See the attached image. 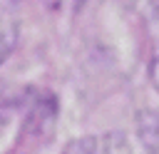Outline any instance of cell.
I'll return each mask as SVG.
<instances>
[{
	"label": "cell",
	"instance_id": "obj_1",
	"mask_svg": "<svg viewBox=\"0 0 159 154\" xmlns=\"http://www.w3.org/2000/svg\"><path fill=\"white\" fill-rule=\"evenodd\" d=\"M62 154H129V147L122 134L80 137L72 144H67Z\"/></svg>",
	"mask_w": 159,
	"mask_h": 154
},
{
	"label": "cell",
	"instance_id": "obj_2",
	"mask_svg": "<svg viewBox=\"0 0 159 154\" xmlns=\"http://www.w3.org/2000/svg\"><path fill=\"white\" fill-rule=\"evenodd\" d=\"M152 32H154V40H152V60H149V79L152 84L159 89V5L154 10V20H152Z\"/></svg>",
	"mask_w": 159,
	"mask_h": 154
},
{
	"label": "cell",
	"instance_id": "obj_3",
	"mask_svg": "<svg viewBox=\"0 0 159 154\" xmlns=\"http://www.w3.org/2000/svg\"><path fill=\"white\" fill-rule=\"evenodd\" d=\"M17 40V27L7 15H0V62L10 55V50L15 47Z\"/></svg>",
	"mask_w": 159,
	"mask_h": 154
},
{
	"label": "cell",
	"instance_id": "obj_4",
	"mask_svg": "<svg viewBox=\"0 0 159 154\" xmlns=\"http://www.w3.org/2000/svg\"><path fill=\"white\" fill-rule=\"evenodd\" d=\"M47 2H60V0H47Z\"/></svg>",
	"mask_w": 159,
	"mask_h": 154
}]
</instances>
